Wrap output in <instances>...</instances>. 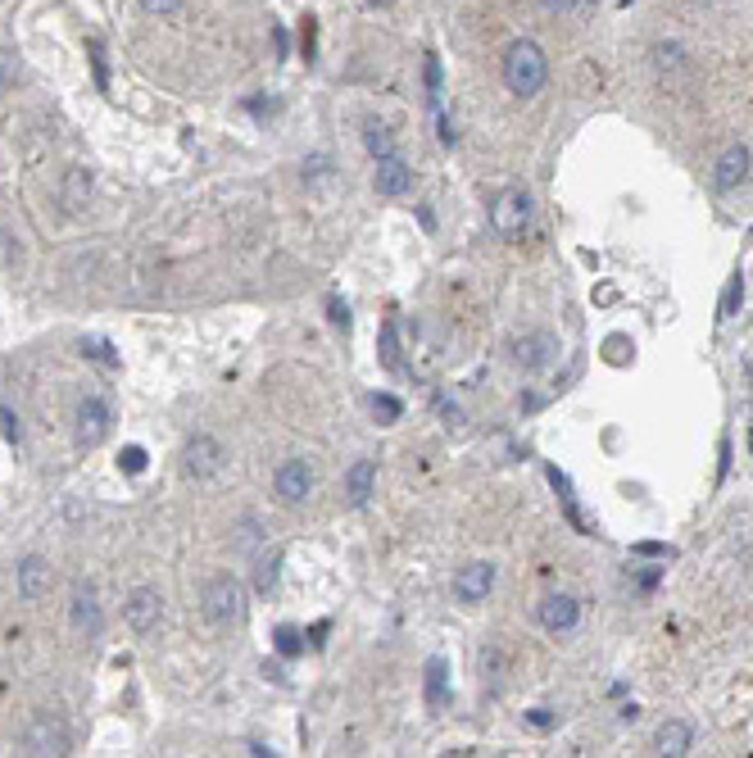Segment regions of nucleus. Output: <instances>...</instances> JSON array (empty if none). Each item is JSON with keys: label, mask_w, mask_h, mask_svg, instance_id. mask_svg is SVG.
Here are the masks:
<instances>
[{"label": "nucleus", "mask_w": 753, "mask_h": 758, "mask_svg": "<svg viewBox=\"0 0 753 758\" xmlns=\"http://www.w3.org/2000/svg\"><path fill=\"white\" fill-rule=\"evenodd\" d=\"M363 5H368V10H391L395 0H363Z\"/></svg>", "instance_id": "79ce46f5"}, {"label": "nucleus", "mask_w": 753, "mask_h": 758, "mask_svg": "<svg viewBox=\"0 0 753 758\" xmlns=\"http://www.w3.org/2000/svg\"><path fill=\"white\" fill-rule=\"evenodd\" d=\"M372 486H377V463L372 459L350 463V473H345V500H350L354 509H363V504L372 500Z\"/></svg>", "instance_id": "dca6fc26"}, {"label": "nucleus", "mask_w": 753, "mask_h": 758, "mask_svg": "<svg viewBox=\"0 0 753 758\" xmlns=\"http://www.w3.org/2000/svg\"><path fill=\"white\" fill-rule=\"evenodd\" d=\"M740 300H744V277L735 273L731 282H726V291H722V305H717V318H735V309H740Z\"/></svg>", "instance_id": "5701e85b"}, {"label": "nucleus", "mask_w": 753, "mask_h": 758, "mask_svg": "<svg viewBox=\"0 0 753 758\" xmlns=\"http://www.w3.org/2000/svg\"><path fill=\"white\" fill-rule=\"evenodd\" d=\"M91 60H96V82L105 87L109 73H105V50H100V41H91Z\"/></svg>", "instance_id": "c9c22d12"}, {"label": "nucleus", "mask_w": 753, "mask_h": 758, "mask_svg": "<svg viewBox=\"0 0 753 758\" xmlns=\"http://www.w3.org/2000/svg\"><path fill=\"white\" fill-rule=\"evenodd\" d=\"M749 168H753V150L744 146V141L726 146L722 155H717V164H713V191L731 196L735 187H744V182H749Z\"/></svg>", "instance_id": "423d86ee"}, {"label": "nucleus", "mask_w": 753, "mask_h": 758, "mask_svg": "<svg viewBox=\"0 0 753 758\" xmlns=\"http://www.w3.org/2000/svg\"><path fill=\"white\" fill-rule=\"evenodd\" d=\"M109 427H114V409H109V400L87 395V400L78 404V450H96V445L109 436Z\"/></svg>", "instance_id": "0eeeda50"}, {"label": "nucleus", "mask_w": 753, "mask_h": 758, "mask_svg": "<svg viewBox=\"0 0 753 758\" xmlns=\"http://www.w3.org/2000/svg\"><path fill=\"white\" fill-rule=\"evenodd\" d=\"M558 355V341L549 332H522L518 341H513V364L522 368V373H545L549 364H554Z\"/></svg>", "instance_id": "9d476101"}, {"label": "nucleus", "mask_w": 753, "mask_h": 758, "mask_svg": "<svg viewBox=\"0 0 753 758\" xmlns=\"http://www.w3.org/2000/svg\"><path fill=\"white\" fill-rule=\"evenodd\" d=\"M277 577H282V554H268V559H259V568H255V591H259V595H273V591H277Z\"/></svg>", "instance_id": "412c9836"}, {"label": "nucleus", "mask_w": 753, "mask_h": 758, "mask_svg": "<svg viewBox=\"0 0 753 758\" xmlns=\"http://www.w3.org/2000/svg\"><path fill=\"white\" fill-rule=\"evenodd\" d=\"M531 223V196L527 191H499L495 205H490V227H495L504 241H518Z\"/></svg>", "instance_id": "20e7f679"}, {"label": "nucleus", "mask_w": 753, "mask_h": 758, "mask_svg": "<svg viewBox=\"0 0 753 758\" xmlns=\"http://www.w3.org/2000/svg\"><path fill=\"white\" fill-rule=\"evenodd\" d=\"M105 618H100V600H96V586H78L73 591V631L78 636H100Z\"/></svg>", "instance_id": "2eb2a0df"}, {"label": "nucleus", "mask_w": 753, "mask_h": 758, "mask_svg": "<svg viewBox=\"0 0 753 758\" xmlns=\"http://www.w3.org/2000/svg\"><path fill=\"white\" fill-rule=\"evenodd\" d=\"M427 96H431V105L441 109V60H436V55H427Z\"/></svg>", "instance_id": "cd10ccee"}, {"label": "nucleus", "mask_w": 753, "mask_h": 758, "mask_svg": "<svg viewBox=\"0 0 753 758\" xmlns=\"http://www.w3.org/2000/svg\"><path fill=\"white\" fill-rule=\"evenodd\" d=\"M50 586H55V568H50L41 554H28V559L19 563V595L28 604H37L50 595Z\"/></svg>", "instance_id": "ddd939ff"}, {"label": "nucleus", "mask_w": 753, "mask_h": 758, "mask_svg": "<svg viewBox=\"0 0 753 758\" xmlns=\"http://www.w3.org/2000/svg\"><path fill=\"white\" fill-rule=\"evenodd\" d=\"M69 727L59 718H50V713H37V718L28 722V731H23V754H41V758H64L69 754Z\"/></svg>", "instance_id": "7ed1b4c3"}, {"label": "nucleus", "mask_w": 753, "mask_h": 758, "mask_svg": "<svg viewBox=\"0 0 753 758\" xmlns=\"http://www.w3.org/2000/svg\"><path fill=\"white\" fill-rule=\"evenodd\" d=\"M382 364L386 368H400V341H395V323L382 327Z\"/></svg>", "instance_id": "393cba45"}, {"label": "nucleus", "mask_w": 753, "mask_h": 758, "mask_svg": "<svg viewBox=\"0 0 753 758\" xmlns=\"http://www.w3.org/2000/svg\"><path fill=\"white\" fill-rule=\"evenodd\" d=\"M445 686H450V663H445V659H427V686H422V699H427L431 713L445 704Z\"/></svg>", "instance_id": "6ab92c4d"}, {"label": "nucleus", "mask_w": 753, "mask_h": 758, "mask_svg": "<svg viewBox=\"0 0 753 758\" xmlns=\"http://www.w3.org/2000/svg\"><path fill=\"white\" fill-rule=\"evenodd\" d=\"M241 613H245L241 581H236L232 572H218V577H209V586H205V618L214 622V627H232V622H241Z\"/></svg>", "instance_id": "f03ea898"}, {"label": "nucleus", "mask_w": 753, "mask_h": 758, "mask_svg": "<svg viewBox=\"0 0 753 758\" xmlns=\"http://www.w3.org/2000/svg\"><path fill=\"white\" fill-rule=\"evenodd\" d=\"M490 591H495V563L477 559V563H463V568L454 572V600L468 604V609L486 600Z\"/></svg>", "instance_id": "1a4fd4ad"}, {"label": "nucleus", "mask_w": 753, "mask_h": 758, "mask_svg": "<svg viewBox=\"0 0 753 758\" xmlns=\"http://www.w3.org/2000/svg\"><path fill=\"white\" fill-rule=\"evenodd\" d=\"M363 146H368V155H372V159L395 155V132L386 128V123L368 119V123H363Z\"/></svg>", "instance_id": "aec40b11"}, {"label": "nucleus", "mask_w": 753, "mask_h": 758, "mask_svg": "<svg viewBox=\"0 0 753 758\" xmlns=\"http://www.w3.org/2000/svg\"><path fill=\"white\" fill-rule=\"evenodd\" d=\"M300 650H304L300 631H295V627H277V654H286V659H291V654H300Z\"/></svg>", "instance_id": "bb28decb"}, {"label": "nucleus", "mask_w": 753, "mask_h": 758, "mask_svg": "<svg viewBox=\"0 0 753 758\" xmlns=\"http://www.w3.org/2000/svg\"><path fill=\"white\" fill-rule=\"evenodd\" d=\"M409 187H413L409 159H400V155H382V159H377V173H372V191H377V196L395 200V196H404Z\"/></svg>", "instance_id": "f8f14e48"}, {"label": "nucleus", "mask_w": 753, "mask_h": 758, "mask_svg": "<svg viewBox=\"0 0 753 758\" xmlns=\"http://www.w3.org/2000/svg\"><path fill=\"white\" fill-rule=\"evenodd\" d=\"M749 445H753V436H749Z\"/></svg>", "instance_id": "c03bdc74"}, {"label": "nucleus", "mask_w": 753, "mask_h": 758, "mask_svg": "<svg viewBox=\"0 0 753 758\" xmlns=\"http://www.w3.org/2000/svg\"><path fill=\"white\" fill-rule=\"evenodd\" d=\"M182 468H186V477L209 482V477H218L227 468V450L214 441V436H191L186 450H182Z\"/></svg>", "instance_id": "39448f33"}, {"label": "nucleus", "mask_w": 753, "mask_h": 758, "mask_svg": "<svg viewBox=\"0 0 753 758\" xmlns=\"http://www.w3.org/2000/svg\"><path fill=\"white\" fill-rule=\"evenodd\" d=\"M549 82V60H545V50L536 46V41H513L509 50H504V87L513 91V96L531 100L540 87Z\"/></svg>", "instance_id": "f257e3e1"}, {"label": "nucleus", "mask_w": 753, "mask_h": 758, "mask_svg": "<svg viewBox=\"0 0 753 758\" xmlns=\"http://www.w3.org/2000/svg\"><path fill=\"white\" fill-rule=\"evenodd\" d=\"M327 314H332V323L341 327V332H350V309H345V300H327Z\"/></svg>", "instance_id": "473e14b6"}, {"label": "nucleus", "mask_w": 753, "mask_h": 758, "mask_svg": "<svg viewBox=\"0 0 753 758\" xmlns=\"http://www.w3.org/2000/svg\"><path fill=\"white\" fill-rule=\"evenodd\" d=\"M636 554H654V559H672V550H667V545H654V541L636 545Z\"/></svg>", "instance_id": "4c0bfd02"}, {"label": "nucleus", "mask_w": 753, "mask_h": 758, "mask_svg": "<svg viewBox=\"0 0 753 758\" xmlns=\"http://www.w3.org/2000/svg\"><path fill=\"white\" fill-rule=\"evenodd\" d=\"M695 5H713V0H695Z\"/></svg>", "instance_id": "37998d69"}, {"label": "nucleus", "mask_w": 753, "mask_h": 758, "mask_svg": "<svg viewBox=\"0 0 753 758\" xmlns=\"http://www.w3.org/2000/svg\"><path fill=\"white\" fill-rule=\"evenodd\" d=\"M368 409H372V418H377V423H400V414H404V404L395 400V395H386V391L372 395Z\"/></svg>", "instance_id": "4be33fe9"}, {"label": "nucleus", "mask_w": 753, "mask_h": 758, "mask_svg": "<svg viewBox=\"0 0 753 758\" xmlns=\"http://www.w3.org/2000/svg\"><path fill=\"white\" fill-rule=\"evenodd\" d=\"M23 264V250H19V237H14V232H5V227H0V268H5V273H14V268Z\"/></svg>", "instance_id": "b1692460"}, {"label": "nucleus", "mask_w": 753, "mask_h": 758, "mask_svg": "<svg viewBox=\"0 0 753 758\" xmlns=\"http://www.w3.org/2000/svg\"><path fill=\"white\" fill-rule=\"evenodd\" d=\"M323 178H332V159H327V155H309V159H304V182H323Z\"/></svg>", "instance_id": "a878e982"}, {"label": "nucleus", "mask_w": 753, "mask_h": 758, "mask_svg": "<svg viewBox=\"0 0 753 758\" xmlns=\"http://www.w3.org/2000/svg\"><path fill=\"white\" fill-rule=\"evenodd\" d=\"M141 5H146L150 14H177L186 5V0H141Z\"/></svg>", "instance_id": "f704fd0d"}, {"label": "nucleus", "mask_w": 753, "mask_h": 758, "mask_svg": "<svg viewBox=\"0 0 753 758\" xmlns=\"http://www.w3.org/2000/svg\"><path fill=\"white\" fill-rule=\"evenodd\" d=\"M59 200H64V209L69 214H82L87 209V200H91V173L87 168H64V182H59Z\"/></svg>", "instance_id": "a211bd4d"}, {"label": "nucleus", "mask_w": 753, "mask_h": 758, "mask_svg": "<svg viewBox=\"0 0 753 758\" xmlns=\"http://www.w3.org/2000/svg\"><path fill=\"white\" fill-rule=\"evenodd\" d=\"M123 618H128V627L137 631V636H150V631L164 622V595H159L155 586H137V591L128 595V604H123Z\"/></svg>", "instance_id": "6e6552de"}, {"label": "nucleus", "mask_w": 753, "mask_h": 758, "mask_svg": "<svg viewBox=\"0 0 753 758\" xmlns=\"http://www.w3.org/2000/svg\"><path fill=\"white\" fill-rule=\"evenodd\" d=\"M82 350H87V355L96 359V364H105V368H114V364H118V359L109 355V345H105V341H82Z\"/></svg>", "instance_id": "7c9ffc66"}, {"label": "nucleus", "mask_w": 753, "mask_h": 758, "mask_svg": "<svg viewBox=\"0 0 753 758\" xmlns=\"http://www.w3.org/2000/svg\"><path fill=\"white\" fill-rule=\"evenodd\" d=\"M0 432H5V441L19 445V418H14L10 409H0Z\"/></svg>", "instance_id": "72a5a7b5"}, {"label": "nucleus", "mask_w": 753, "mask_h": 758, "mask_svg": "<svg viewBox=\"0 0 753 758\" xmlns=\"http://www.w3.org/2000/svg\"><path fill=\"white\" fill-rule=\"evenodd\" d=\"M309 491H313V468L304 459H286L277 468V495H282V504H304Z\"/></svg>", "instance_id": "4468645a"}, {"label": "nucleus", "mask_w": 753, "mask_h": 758, "mask_svg": "<svg viewBox=\"0 0 753 758\" xmlns=\"http://www.w3.org/2000/svg\"><path fill=\"white\" fill-rule=\"evenodd\" d=\"M436 409H441V418H445V423H450V427H463V414H459V404L441 400V404H436Z\"/></svg>", "instance_id": "e433bc0d"}, {"label": "nucleus", "mask_w": 753, "mask_h": 758, "mask_svg": "<svg viewBox=\"0 0 753 758\" xmlns=\"http://www.w3.org/2000/svg\"><path fill=\"white\" fill-rule=\"evenodd\" d=\"M527 722H531V727H540V731H545V727H549V722H554V718H549V709H536V713H531Z\"/></svg>", "instance_id": "ea45409f"}, {"label": "nucleus", "mask_w": 753, "mask_h": 758, "mask_svg": "<svg viewBox=\"0 0 753 758\" xmlns=\"http://www.w3.org/2000/svg\"><path fill=\"white\" fill-rule=\"evenodd\" d=\"M595 0H540V10H549V14H581V10H590Z\"/></svg>", "instance_id": "c85d7f7f"}, {"label": "nucleus", "mask_w": 753, "mask_h": 758, "mask_svg": "<svg viewBox=\"0 0 753 758\" xmlns=\"http://www.w3.org/2000/svg\"><path fill=\"white\" fill-rule=\"evenodd\" d=\"M581 622V600L568 591H558V595H545L540 600V627L554 631V636H568V631H577Z\"/></svg>", "instance_id": "9b49d317"}, {"label": "nucleus", "mask_w": 753, "mask_h": 758, "mask_svg": "<svg viewBox=\"0 0 753 758\" xmlns=\"http://www.w3.org/2000/svg\"><path fill=\"white\" fill-rule=\"evenodd\" d=\"M690 745H695V727H690V722H681V718L663 722V727H658V736H654V749H658V754H667V758L690 754Z\"/></svg>", "instance_id": "f3484780"}, {"label": "nucleus", "mask_w": 753, "mask_h": 758, "mask_svg": "<svg viewBox=\"0 0 753 758\" xmlns=\"http://www.w3.org/2000/svg\"><path fill=\"white\" fill-rule=\"evenodd\" d=\"M304 60H313V19H304Z\"/></svg>", "instance_id": "58836bf2"}, {"label": "nucleus", "mask_w": 753, "mask_h": 758, "mask_svg": "<svg viewBox=\"0 0 753 758\" xmlns=\"http://www.w3.org/2000/svg\"><path fill=\"white\" fill-rule=\"evenodd\" d=\"M264 677H273V681H277V686H286V672H282V668H277V663H264Z\"/></svg>", "instance_id": "a19ab883"}, {"label": "nucleus", "mask_w": 753, "mask_h": 758, "mask_svg": "<svg viewBox=\"0 0 753 758\" xmlns=\"http://www.w3.org/2000/svg\"><path fill=\"white\" fill-rule=\"evenodd\" d=\"M118 463H123V473H141V468H146V450H141V445H128V450L118 454Z\"/></svg>", "instance_id": "c756f323"}, {"label": "nucleus", "mask_w": 753, "mask_h": 758, "mask_svg": "<svg viewBox=\"0 0 753 758\" xmlns=\"http://www.w3.org/2000/svg\"><path fill=\"white\" fill-rule=\"evenodd\" d=\"M14 87V55L10 50H0V96Z\"/></svg>", "instance_id": "2f4dec72"}]
</instances>
